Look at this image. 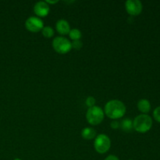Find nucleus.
Wrapping results in <instances>:
<instances>
[{"label": "nucleus", "instance_id": "obj_1", "mask_svg": "<svg viewBox=\"0 0 160 160\" xmlns=\"http://www.w3.org/2000/svg\"><path fill=\"white\" fill-rule=\"evenodd\" d=\"M126 112V106L120 100L113 99L108 102L105 106V112L109 118L112 120L122 118Z\"/></svg>", "mask_w": 160, "mask_h": 160}, {"label": "nucleus", "instance_id": "obj_2", "mask_svg": "<svg viewBox=\"0 0 160 160\" xmlns=\"http://www.w3.org/2000/svg\"><path fill=\"white\" fill-rule=\"evenodd\" d=\"M152 126V120L147 114H141L136 117L133 120V128L138 133H146Z\"/></svg>", "mask_w": 160, "mask_h": 160}, {"label": "nucleus", "instance_id": "obj_3", "mask_svg": "<svg viewBox=\"0 0 160 160\" xmlns=\"http://www.w3.org/2000/svg\"><path fill=\"white\" fill-rule=\"evenodd\" d=\"M104 116L105 113L102 109L96 106L88 108L86 112V119L91 125L100 124L104 119Z\"/></svg>", "mask_w": 160, "mask_h": 160}, {"label": "nucleus", "instance_id": "obj_4", "mask_svg": "<svg viewBox=\"0 0 160 160\" xmlns=\"http://www.w3.org/2000/svg\"><path fill=\"white\" fill-rule=\"evenodd\" d=\"M95 151L99 154H104L107 152L111 147L110 138L106 134H101L95 138L94 142Z\"/></svg>", "mask_w": 160, "mask_h": 160}, {"label": "nucleus", "instance_id": "obj_5", "mask_svg": "<svg viewBox=\"0 0 160 160\" xmlns=\"http://www.w3.org/2000/svg\"><path fill=\"white\" fill-rule=\"evenodd\" d=\"M52 47L56 52L66 54L72 49L71 42L64 37H56L52 41Z\"/></svg>", "mask_w": 160, "mask_h": 160}, {"label": "nucleus", "instance_id": "obj_6", "mask_svg": "<svg viewBox=\"0 0 160 160\" xmlns=\"http://www.w3.org/2000/svg\"><path fill=\"white\" fill-rule=\"evenodd\" d=\"M25 27L27 30L31 32H39L44 28V22L41 18L38 17H31L27 19L25 22Z\"/></svg>", "mask_w": 160, "mask_h": 160}, {"label": "nucleus", "instance_id": "obj_7", "mask_svg": "<svg viewBox=\"0 0 160 160\" xmlns=\"http://www.w3.org/2000/svg\"><path fill=\"white\" fill-rule=\"evenodd\" d=\"M128 13L131 16H138L141 14L143 6L139 0H128L125 3Z\"/></svg>", "mask_w": 160, "mask_h": 160}, {"label": "nucleus", "instance_id": "obj_8", "mask_svg": "<svg viewBox=\"0 0 160 160\" xmlns=\"http://www.w3.org/2000/svg\"><path fill=\"white\" fill-rule=\"evenodd\" d=\"M49 5L46 2H38L34 6V12L38 17H45L49 13Z\"/></svg>", "mask_w": 160, "mask_h": 160}, {"label": "nucleus", "instance_id": "obj_9", "mask_svg": "<svg viewBox=\"0 0 160 160\" xmlns=\"http://www.w3.org/2000/svg\"><path fill=\"white\" fill-rule=\"evenodd\" d=\"M56 29L59 34L66 35V34H68L69 32H70V27L67 20L61 19V20H58L57 23H56Z\"/></svg>", "mask_w": 160, "mask_h": 160}, {"label": "nucleus", "instance_id": "obj_10", "mask_svg": "<svg viewBox=\"0 0 160 160\" xmlns=\"http://www.w3.org/2000/svg\"><path fill=\"white\" fill-rule=\"evenodd\" d=\"M138 109L143 114L148 113L150 111V109H151L150 102L148 99H145V98L140 99L138 101Z\"/></svg>", "mask_w": 160, "mask_h": 160}, {"label": "nucleus", "instance_id": "obj_11", "mask_svg": "<svg viewBox=\"0 0 160 160\" xmlns=\"http://www.w3.org/2000/svg\"><path fill=\"white\" fill-rule=\"evenodd\" d=\"M81 136L85 140H92L96 137V131L92 128H85L81 131Z\"/></svg>", "mask_w": 160, "mask_h": 160}, {"label": "nucleus", "instance_id": "obj_12", "mask_svg": "<svg viewBox=\"0 0 160 160\" xmlns=\"http://www.w3.org/2000/svg\"><path fill=\"white\" fill-rule=\"evenodd\" d=\"M120 128L125 132H131L134 128H133V120L131 119L126 118L120 122Z\"/></svg>", "mask_w": 160, "mask_h": 160}, {"label": "nucleus", "instance_id": "obj_13", "mask_svg": "<svg viewBox=\"0 0 160 160\" xmlns=\"http://www.w3.org/2000/svg\"><path fill=\"white\" fill-rule=\"evenodd\" d=\"M69 36L70 38L73 41L81 40V37H82V33L78 28H73V29H70V32H69Z\"/></svg>", "mask_w": 160, "mask_h": 160}, {"label": "nucleus", "instance_id": "obj_14", "mask_svg": "<svg viewBox=\"0 0 160 160\" xmlns=\"http://www.w3.org/2000/svg\"><path fill=\"white\" fill-rule=\"evenodd\" d=\"M42 35L45 38H50L53 37L54 35V30L52 28L49 26L44 27L42 30Z\"/></svg>", "mask_w": 160, "mask_h": 160}, {"label": "nucleus", "instance_id": "obj_15", "mask_svg": "<svg viewBox=\"0 0 160 160\" xmlns=\"http://www.w3.org/2000/svg\"><path fill=\"white\" fill-rule=\"evenodd\" d=\"M72 48H74L75 50H80L83 47V42L81 40H77V41H73V42H71Z\"/></svg>", "mask_w": 160, "mask_h": 160}, {"label": "nucleus", "instance_id": "obj_16", "mask_svg": "<svg viewBox=\"0 0 160 160\" xmlns=\"http://www.w3.org/2000/svg\"><path fill=\"white\" fill-rule=\"evenodd\" d=\"M85 103L88 108L93 107V106H95V98L92 96L88 97L87 99H86Z\"/></svg>", "mask_w": 160, "mask_h": 160}, {"label": "nucleus", "instance_id": "obj_17", "mask_svg": "<svg viewBox=\"0 0 160 160\" xmlns=\"http://www.w3.org/2000/svg\"><path fill=\"white\" fill-rule=\"evenodd\" d=\"M153 117L157 122L160 123V106H158L153 111Z\"/></svg>", "mask_w": 160, "mask_h": 160}, {"label": "nucleus", "instance_id": "obj_18", "mask_svg": "<svg viewBox=\"0 0 160 160\" xmlns=\"http://www.w3.org/2000/svg\"><path fill=\"white\" fill-rule=\"evenodd\" d=\"M110 127L112 129H117V128H120V122H119L117 120H113L110 123Z\"/></svg>", "mask_w": 160, "mask_h": 160}, {"label": "nucleus", "instance_id": "obj_19", "mask_svg": "<svg viewBox=\"0 0 160 160\" xmlns=\"http://www.w3.org/2000/svg\"><path fill=\"white\" fill-rule=\"evenodd\" d=\"M105 160H120L117 156H114V155H110V156H107V157L105 159Z\"/></svg>", "mask_w": 160, "mask_h": 160}, {"label": "nucleus", "instance_id": "obj_20", "mask_svg": "<svg viewBox=\"0 0 160 160\" xmlns=\"http://www.w3.org/2000/svg\"><path fill=\"white\" fill-rule=\"evenodd\" d=\"M45 2H46L48 4H56V3L58 2V1H49V0H47V1Z\"/></svg>", "mask_w": 160, "mask_h": 160}, {"label": "nucleus", "instance_id": "obj_21", "mask_svg": "<svg viewBox=\"0 0 160 160\" xmlns=\"http://www.w3.org/2000/svg\"><path fill=\"white\" fill-rule=\"evenodd\" d=\"M14 160H21V159H15Z\"/></svg>", "mask_w": 160, "mask_h": 160}, {"label": "nucleus", "instance_id": "obj_22", "mask_svg": "<svg viewBox=\"0 0 160 160\" xmlns=\"http://www.w3.org/2000/svg\"><path fill=\"white\" fill-rule=\"evenodd\" d=\"M128 160H132V159H128Z\"/></svg>", "mask_w": 160, "mask_h": 160}]
</instances>
